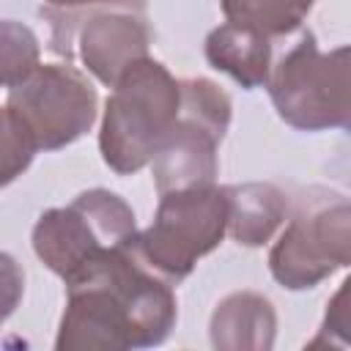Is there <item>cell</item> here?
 Masks as SVG:
<instances>
[{
	"label": "cell",
	"instance_id": "16",
	"mask_svg": "<svg viewBox=\"0 0 351 351\" xmlns=\"http://www.w3.org/2000/svg\"><path fill=\"white\" fill-rule=\"evenodd\" d=\"M22 293H25V274L19 263L11 255L0 252V324L14 313Z\"/></svg>",
	"mask_w": 351,
	"mask_h": 351
},
{
	"label": "cell",
	"instance_id": "4",
	"mask_svg": "<svg viewBox=\"0 0 351 351\" xmlns=\"http://www.w3.org/2000/svg\"><path fill=\"white\" fill-rule=\"evenodd\" d=\"M266 85L277 115L293 129H343L351 121L348 47L321 52L310 30H302L299 41L271 60Z\"/></svg>",
	"mask_w": 351,
	"mask_h": 351
},
{
	"label": "cell",
	"instance_id": "8",
	"mask_svg": "<svg viewBox=\"0 0 351 351\" xmlns=\"http://www.w3.org/2000/svg\"><path fill=\"white\" fill-rule=\"evenodd\" d=\"M351 261V206L329 189L299 195L288 228L269 252L271 277L291 291L315 288Z\"/></svg>",
	"mask_w": 351,
	"mask_h": 351
},
{
	"label": "cell",
	"instance_id": "2",
	"mask_svg": "<svg viewBox=\"0 0 351 351\" xmlns=\"http://www.w3.org/2000/svg\"><path fill=\"white\" fill-rule=\"evenodd\" d=\"M178 80L154 58L134 60L112 85L104 104L99 148L118 176L151 165V156L178 115Z\"/></svg>",
	"mask_w": 351,
	"mask_h": 351
},
{
	"label": "cell",
	"instance_id": "12",
	"mask_svg": "<svg viewBox=\"0 0 351 351\" xmlns=\"http://www.w3.org/2000/svg\"><path fill=\"white\" fill-rule=\"evenodd\" d=\"M228 195V230L244 247L266 244L288 214V197L274 184L250 181L225 186Z\"/></svg>",
	"mask_w": 351,
	"mask_h": 351
},
{
	"label": "cell",
	"instance_id": "5",
	"mask_svg": "<svg viewBox=\"0 0 351 351\" xmlns=\"http://www.w3.org/2000/svg\"><path fill=\"white\" fill-rule=\"evenodd\" d=\"M178 115L151 156L159 195L211 186L219 173L217 148L230 123V99L217 82L189 77L178 80Z\"/></svg>",
	"mask_w": 351,
	"mask_h": 351
},
{
	"label": "cell",
	"instance_id": "9",
	"mask_svg": "<svg viewBox=\"0 0 351 351\" xmlns=\"http://www.w3.org/2000/svg\"><path fill=\"white\" fill-rule=\"evenodd\" d=\"M5 107L22 121L38 151H58L93 126L99 96L71 63H38L8 88Z\"/></svg>",
	"mask_w": 351,
	"mask_h": 351
},
{
	"label": "cell",
	"instance_id": "15",
	"mask_svg": "<svg viewBox=\"0 0 351 351\" xmlns=\"http://www.w3.org/2000/svg\"><path fill=\"white\" fill-rule=\"evenodd\" d=\"M36 151L38 148L27 134V129L22 126V121L3 104L0 107V186L19 178L30 167Z\"/></svg>",
	"mask_w": 351,
	"mask_h": 351
},
{
	"label": "cell",
	"instance_id": "14",
	"mask_svg": "<svg viewBox=\"0 0 351 351\" xmlns=\"http://www.w3.org/2000/svg\"><path fill=\"white\" fill-rule=\"evenodd\" d=\"M38 58L41 49L36 33L16 19H0V88L25 80L41 63Z\"/></svg>",
	"mask_w": 351,
	"mask_h": 351
},
{
	"label": "cell",
	"instance_id": "7",
	"mask_svg": "<svg viewBox=\"0 0 351 351\" xmlns=\"http://www.w3.org/2000/svg\"><path fill=\"white\" fill-rule=\"evenodd\" d=\"M52 19V49L66 60L80 58L99 82L115 80L140 58H148L151 27L145 0H118L88 8H41Z\"/></svg>",
	"mask_w": 351,
	"mask_h": 351
},
{
	"label": "cell",
	"instance_id": "6",
	"mask_svg": "<svg viewBox=\"0 0 351 351\" xmlns=\"http://www.w3.org/2000/svg\"><path fill=\"white\" fill-rule=\"evenodd\" d=\"M228 230L225 186H192L159 195L154 222L134 233L137 258L165 282L178 285L195 263L219 247Z\"/></svg>",
	"mask_w": 351,
	"mask_h": 351
},
{
	"label": "cell",
	"instance_id": "17",
	"mask_svg": "<svg viewBox=\"0 0 351 351\" xmlns=\"http://www.w3.org/2000/svg\"><path fill=\"white\" fill-rule=\"evenodd\" d=\"M346 293H348V280L340 285V291L335 293V299L326 304L329 310H326V318H324V324H321V332L315 335V340H310L307 346L310 348H315V346H321V340L332 332V335H337L335 340H337V346H348V307H346Z\"/></svg>",
	"mask_w": 351,
	"mask_h": 351
},
{
	"label": "cell",
	"instance_id": "13",
	"mask_svg": "<svg viewBox=\"0 0 351 351\" xmlns=\"http://www.w3.org/2000/svg\"><path fill=\"white\" fill-rule=\"evenodd\" d=\"M315 0H219L228 22L247 25L269 38H280L302 27Z\"/></svg>",
	"mask_w": 351,
	"mask_h": 351
},
{
	"label": "cell",
	"instance_id": "11",
	"mask_svg": "<svg viewBox=\"0 0 351 351\" xmlns=\"http://www.w3.org/2000/svg\"><path fill=\"white\" fill-rule=\"evenodd\" d=\"M206 60L217 71L230 74L241 88L252 90L269 80L274 60L271 38L247 25L225 22L206 36Z\"/></svg>",
	"mask_w": 351,
	"mask_h": 351
},
{
	"label": "cell",
	"instance_id": "10",
	"mask_svg": "<svg viewBox=\"0 0 351 351\" xmlns=\"http://www.w3.org/2000/svg\"><path fill=\"white\" fill-rule=\"evenodd\" d=\"M277 315L266 296L236 291L211 315V346L222 351H266L274 346Z\"/></svg>",
	"mask_w": 351,
	"mask_h": 351
},
{
	"label": "cell",
	"instance_id": "18",
	"mask_svg": "<svg viewBox=\"0 0 351 351\" xmlns=\"http://www.w3.org/2000/svg\"><path fill=\"white\" fill-rule=\"evenodd\" d=\"M52 8H88V5H101V3H118V0H44Z\"/></svg>",
	"mask_w": 351,
	"mask_h": 351
},
{
	"label": "cell",
	"instance_id": "1",
	"mask_svg": "<svg viewBox=\"0 0 351 351\" xmlns=\"http://www.w3.org/2000/svg\"><path fill=\"white\" fill-rule=\"evenodd\" d=\"M58 351H123L159 346L176 326V293L132 241L66 285Z\"/></svg>",
	"mask_w": 351,
	"mask_h": 351
},
{
	"label": "cell",
	"instance_id": "3",
	"mask_svg": "<svg viewBox=\"0 0 351 351\" xmlns=\"http://www.w3.org/2000/svg\"><path fill=\"white\" fill-rule=\"evenodd\" d=\"M137 233L132 206L110 189L80 192L69 206L49 208L33 228V250L63 282H74L107 261Z\"/></svg>",
	"mask_w": 351,
	"mask_h": 351
}]
</instances>
